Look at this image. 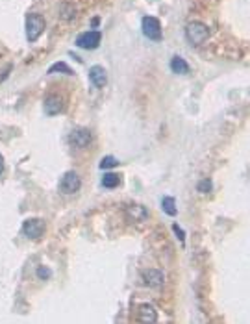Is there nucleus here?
<instances>
[{
  "label": "nucleus",
  "mask_w": 250,
  "mask_h": 324,
  "mask_svg": "<svg viewBox=\"0 0 250 324\" xmlns=\"http://www.w3.org/2000/svg\"><path fill=\"white\" fill-rule=\"evenodd\" d=\"M185 36H188V41L193 45V47H200L202 43L208 41L209 30L206 24H202L200 21H191L185 26Z\"/></svg>",
  "instance_id": "1"
},
{
  "label": "nucleus",
  "mask_w": 250,
  "mask_h": 324,
  "mask_svg": "<svg viewBox=\"0 0 250 324\" xmlns=\"http://www.w3.org/2000/svg\"><path fill=\"white\" fill-rule=\"evenodd\" d=\"M47 26V22L43 19L41 15H37V13H28L26 15V39L30 43L37 41L39 37H41L43 30Z\"/></svg>",
  "instance_id": "2"
},
{
  "label": "nucleus",
  "mask_w": 250,
  "mask_h": 324,
  "mask_svg": "<svg viewBox=\"0 0 250 324\" xmlns=\"http://www.w3.org/2000/svg\"><path fill=\"white\" fill-rule=\"evenodd\" d=\"M82 187V178L78 176L76 171H69L63 174L61 182H59V191L63 195H74L78 193V189Z\"/></svg>",
  "instance_id": "3"
},
{
  "label": "nucleus",
  "mask_w": 250,
  "mask_h": 324,
  "mask_svg": "<svg viewBox=\"0 0 250 324\" xmlns=\"http://www.w3.org/2000/svg\"><path fill=\"white\" fill-rule=\"evenodd\" d=\"M100 41H102V34L97 30L83 31L82 36L76 37V45L83 50H95L100 45Z\"/></svg>",
  "instance_id": "4"
},
{
  "label": "nucleus",
  "mask_w": 250,
  "mask_h": 324,
  "mask_svg": "<svg viewBox=\"0 0 250 324\" xmlns=\"http://www.w3.org/2000/svg\"><path fill=\"white\" fill-rule=\"evenodd\" d=\"M45 220L41 219H26L22 222V234L30 239H39L45 234Z\"/></svg>",
  "instance_id": "5"
},
{
  "label": "nucleus",
  "mask_w": 250,
  "mask_h": 324,
  "mask_svg": "<svg viewBox=\"0 0 250 324\" xmlns=\"http://www.w3.org/2000/svg\"><path fill=\"white\" fill-rule=\"evenodd\" d=\"M143 34H145L148 39L152 41H160L162 39V24L158 21L156 17H143Z\"/></svg>",
  "instance_id": "6"
},
{
  "label": "nucleus",
  "mask_w": 250,
  "mask_h": 324,
  "mask_svg": "<svg viewBox=\"0 0 250 324\" xmlns=\"http://www.w3.org/2000/svg\"><path fill=\"white\" fill-rule=\"evenodd\" d=\"M69 141H71V145H73L74 148H85L93 141V134H91L87 128H76V130L71 134Z\"/></svg>",
  "instance_id": "7"
},
{
  "label": "nucleus",
  "mask_w": 250,
  "mask_h": 324,
  "mask_svg": "<svg viewBox=\"0 0 250 324\" xmlns=\"http://www.w3.org/2000/svg\"><path fill=\"white\" fill-rule=\"evenodd\" d=\"M143 278H145L146 285L152 289H162L163 282H165V276L160 269H148V271L143 272Z\"/></svg>",
  "instance_id": "8"
},
{
  "label": "nucleus",
  "mask_w": 250,
  "mask_h": 324,
  "mask_svg": "<svg viewBox=\"0 0 250 324\" xmlns=\"http://www.w3.org/2000/svg\"><path fill=\"white\" fill-rule=\"evenodd\" d=\"M89 80H91V84L97 89L104 87V85L108 84V73H106V69L100 67V65L91 67L89 69Z\"/></svg>",
  "instance_id": "9"
},
{
  "label": "nucleus",
  "mask_w": 250,
  "mask_h": 324,
  "mask_svg": "<svg viewBox=\"0 0 250 324\" xmlns=\"http://www.w3.org/2000/svg\"><path fill=\"white\" fill-rule=\"evenodd\" d=\"M63 111V99L59 94H50L45 99V113L47 115H57Z\"/></svg>",
  "instance_id": "10"
},
{
  "label": "nucleus",
  "mask_w": 250,
  "mask_h": 324,
  "mask_svg": "<svg viewBox=\"0 0 250 324\" xmlns=\"http://www.w3.org/2000/svg\"><path fill=\"white\" fill-rule=\"evenodd\" d=\"M139 320L141 322H156L158 320L156 308L150 306V304H141L139 306Z\"/></svg>",
  "instance_id": "11"
},
{
  "label": "nucleus",
  "mask_w": 250,
  "mask_h": 324,
  "mask_svg": "<svg viewBox=\"0 0 250 324\" xmlns=\"http://www.w3.org/2000/svg\"><path fill=\"white\" fill-rule=\"evenodd\" d=\"M171 71L174 74H185L189 73V65L185 63V59H182L180 56H174L171 59Z\"/></svg>",
  "instance_id": "12"
},
{
  "label": "nucleus",
  "mask_w": 250,
  "mask_h": 324,
  "mask_svg": "<svg viewBox=\"0 0 250 324\" xmlns=\"http://www.w3.org/2000/svg\"><path fill=\"white\" fill-rule=\"evenodd\" d=\"M119 183H120V174L117 173H106L104 176H102V185H104L106 189H115Z\"/></svg>",
  "instance_id": "13"
},
{
  "label": "nucleus",
  "mask_w": 250,
  "mask_h": 324,
  "mask_svg": "<svg viewBox=\"0 0 250 324\" xmlns=\"http://www.w3.org/2000/svg\"><path fill=\"white\" fill-rule=\"evenodd\" d=\"M162 208H163V211H165L167 215H171V217H174V215L178 213L176 200L172 199V197H165V199L162 200Z\"/></svg>",
  "instance_id": "14"
},
{
  "label": "nucleus",
  "mask_w": 250,
  "mask_h": 324,
  "mask_svg": "<svg viewBox=\"0 0 250 324\" xmlns=\"http://www.w3.org/2000/svg\"><path fill=\"white\" fill-rule=\"evenodd\" d=\"M56 73H63V74H69V76H73L74 71L71 67H69L67 63L63 61H57L56 65H52V67L48 69V74H56Z\"/></svg>",
  "instance_id": "15"
},
{
  "label": "nucleus",
  "mask_w": 250,
  "mask_h": 324,
  "mask_svg": "<svg viewBox=\"0 0 250 324\" xmlns=\"http://www.w3.org/2000/svg\"><path fill=\"white\" fill-rule=\"evenodd\" d=\"M119 165V161L115 159V157H111V156H106V157H102V161H100V169H113V167H117Z\"/></svg>",
  "instance_id": "16"
},
{
  "label": "nucleus",
  "mask_w": 250,
  "mask_h": 324,
  "mask_svg": "<svg viewBox=\"0 0 250 324\" xmlns=\"http://www.w3.org/2000/svg\"><path fill=\"white\" fill-rule=\"evenodd\" d=\"M197 189L200 191V193H209V191H211V180L206 178V180H202V182H198Z\"/></svg>",
  "instance_id": "17"
},
{
  "label": "nucleus",
  "mask_w": 250,
  "mask_h": 324,
  "mask_svg": "<svg viewBox=\"0 0 250 324\" xmlns=\"http://www.w3.org/2000/svg\"><path fill=\"white\" fill-rule=\"evenodd\" d=\"M50 269L48 267H37V278H41V280H48L50 278Z\"/></svg>",
  "instance_id": "18"
},
{
  "label": "nucleus",
  "mask_w": 250,
  "mask_h": 324,
  "mask_svg": "<svg viewBox=\"0 0 250 324\" xmlns=\"http://www.w3.org/2000/svg\"><path fill=\"white\" fill-rule=\"evenodd\" d=\"M172 232L176 234V237H178V239H180V241H182V243H183V241H185V232H183L182 228H180V226H178V224H172Z\"/></svg>",
  "instance_id": "19"
},
{
  "label": "nucleus",
  "mask_w": 250,
  "mask_h": 324,
  "mask_svg": "<svg viewBox=\"0 0 250 324\" xmlns=\"http://www.w3.org/2000/svg\"><path fill=\"white\" fill-rule=\"evenodd\" d=\"M4 173V157H2V154H0V174Z\"/></svg>",
  "instance_id": "20"
},
{
  "label": "nucleus",
  "mask_w": 250,
  "mask_h": 324,
  "mask_svg": "<svg viewBox=\"0 0 250 324\" xmlns=\"http://www.w3.org/2000/svg\"><path fill=\"white\" fill-rule=\"evenodd\" d=\"M99 22H100V19H93V21H91V24H93V26H97Z\"/></svg>",
  "instance_id": "21"
}]
</instances>
